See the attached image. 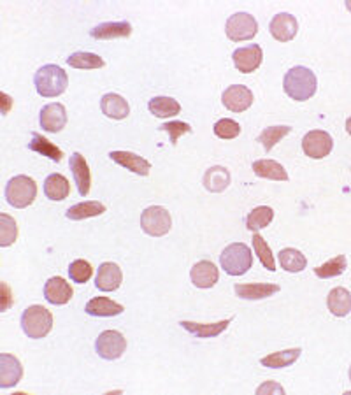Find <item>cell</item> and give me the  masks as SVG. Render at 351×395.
<instances>
[{
    "label": "cell",
    "instance_id": "39",
    "mask_svg": "<svg viewBox=\"0 0 351 395\" xmlns=\"http://www.w3.org/2000/svg\"><path fill=\"white\" fill-rule=\"evenodd\" d=\"M18 225L14 218H11L6 213H0V246L7 248L16 241Z\"/></svg>",
    "mask_w": 351,
    "mask_h": 395
},
{
    "label": "cell",
    "instance_id": "13",
    "mask_svg": "<svg viewBox=\"0 0 351 395\" xmlns=\"http://www.w3.org/2000/svg\"><path fill=\"white\" fill-rule=\"evenodd\" d=\"M39 122H41L42 130L56 134V132L65 129L67 109L63 108V104H58V102H53V104L44 106V108L41 109Z\"/></svg>",
    "mask_w": 351,
    "mask_h": 395
},
{
    "label": "cell",
    "instance_id": "21",
    "mask_svg": "<svg viewBox=\"0 0 351 395\" xmlns=\"http://www.w3.org/2000/svg\"><path fill=\"white\" fill-rule=\"evenodd\" d=\"M237 297L244 299V301H262V299L272 297L278 294L281 288L279 284L272 283H248V284H236L234 287Z\"/></svg>",
    "mask_w": 351,
    "mask_h": 395
},
{
    "label": "cell",
    "instance_id": "5",
    "mask_svg": "<svg viewBox=\"0 0 351 395\" xmlns=\"http://www.w3.org/2000/svg\"><path fill=\"white\" fill-rule=\"evenodd\" d=\"M37 197V184L28 176H14L6 184V199L13 208L25 209Z\"/></svg>",
    "mask_w": 351,
    "mask_h": 395
},
{
    "label": "cell",
    "instance_id": "26",
    "mask_svg": "<svg viewBox=\"0 0 351 395\" xmlns=\"http://www.w3.org/2000/svg\"><path fill=\"white\" fill-rule=\"evenodd\" d=\"M202 183H204L205 190L212 192V194H219V192L226 190L230 184L229 169H225V167L222 165L211 167V169L205 170Z\"/></svg>",
    "mask_w": 351,
    "mask_h": 395
},
{
    "label": "cell",
    "instance_id": "45",
    "mask_svg": "<svg viewBox=\"0 0 351 395\" xmlns=\"http://www.w3.org/2000/svg\"><path fill=\"white\" fill-rule=\"evenodd\" d=\"M346 132H348V134L351 135V116L348 120H346Z\"/></svg>",
    "mask_w": 351,
    "mask_h": 395
},
{
    "label": "cell",
    "instance_id": "44",
    "mask_svg": "<svg viewBox=\"0 0 351 395\" xmlns=\"http://www.w3.org/2000/svg\"><path fill=\"white\" fill-rule=\"evenodd\" d=\"M2 290H4V306H2V311H6V309L11 306V291H9V287H7L6 283H2Z\"/></svg>",
    "mask_w": 351,
    "mask_h": 395
},
{
    "label": "cell",
    "instance_id": "7",
    "mask_svg": "<svg viewBox=\"0 0 351 395\" xmlns=\"http://www.w3.org/2000/svg\"><path fill=\"white\" fill-rule=\"evenodd\" d=\"M258 21L250 13H236L226 20L225 34L230 41H250L257 35Z\"/></svg>",
    "mask_w": 351,
    "mask_h": 395
},
{
    "label": "cell",
    "instance_id": "24",
    "mask_svg": "<svg viewBox=\"0 0 351 395\" xmlns=\"http://www.w3.org/2000/svg\"><path fill=\"white\" fill-rule=\"evenodd\" d=\"M84 311L90 316H102V318H108V316H118L125 311L122 304L111 301L109 297H95L84 306Z\"/></svg>",
    "mask_w": 351,
    "mask_h": 395
},
{
    "label": "cell",
    "instance_id": "2",
    "mask_svg": "<svg viewBox=\"0 0 351 395\" xmlns=\"http://www.w3.org/2000/svg\"><path fill=\"white\" fill-rule=\"evenodd\" d=\"M34 83L37 94L42 97H58L69 87V77L62 67L49 63V65H42L35 73Z\"/></svg>",
    "mask_w": 351,
    "mask_h": 395
},
{
    "label": "cell",
    "instance_id": "28",
    "mask_svg": "<svg viewBox=\"0 0 351 395\" xmlns=\"http://www.w3.org/2000/svg\"><path fill=\"white\" fill-rule=\"evenodd\" d=\"M44 194L49 201H63L70 194L69 180L62 174H49L44 181Z\"/></svg>",
    "mask_w": 351,
    "mask_h": 395
},
{
    "label": "cell",
    "instance_id": "32",
    "mask_svg": "<svg viewBox=\"0 0 351 395\" xmlns=\"http://www.w3.org/2000/svg\"><path fill=\"white\" fill-rule=\"evenodd\" d=\"M148 109L157 118H171V116L179 115L181 106L172 97H153L148 104Z\"/></svg>",
    "mask_w": 351,
    "mask_h": 395
},
{
    "label": "cell",
    "instance_id": "14",
    "mask_svg": "<svg viewBox=\"0 0 351 395\" xmlns=\"http://www.w3.org/2000/svg\"><path fill=\"white\" fill-rule=\"evenodd\" d=\"M23 378V368L16 357L9 353L0 355V389H11Z\"/></svg>",
    "mask_w": 351,
    "mask_h": 395
},
{
    "label": "cell",
    "instance_id": "9",
    "mask_svg": "<svg viewBox=\"0 0 351 395\" xmlns=\"http://www.w3.org/2000/svg\"><path fill=\"white\" fill-rule=\"evenodd\" d=\"M332 148H334V139L325 130H311L302 139V149L309 158H325L331 155Z\"/></svg>",
    "mask_w": 351,
    "mask_h": 395
},
{
    "label": "cell",
    "instance_id": "27",
    "mask_svg": "<svg viewBox=\"0 0 351 395\" xmlns=\"http://www.w3.org/2000/svg\"><path fill=\"white\" fill-rule=\"evenodd\" d=\"M253 173L258 177H264V180H272V181H286L288 180V173H286L285 167L281 165L276 160H257L253 162Z\"/></svg>",
    "mask_w": 351,
    "mask_h": 395
},
{
    "label": "cell",
    "instance_id": "37",
    "mask_svg": "<svg viewBox=\"0 0 351 395\" xmlns=\"http://www.w3.org/2000/svg\"><path fill=\"white\" fill-rule=\"evenodd\" d=\"M292 132V127L288 125H276V127H267V129L262 130V134L258 135V142H262L265 151H271L283 137Z\"/></svg>",
    "mask_w": 351,
    "mask_h": 395
},
{
    "label": "cell",
    "instance_id": "47",
    "mask_svg": "<svg viewBox=\"0 0 351 395\" xmlns=\"http://www.w3.org/2000/svg\"><path fill=\"white\" fill-rule=\"evenodd\" d=\"M350 380H351V368H350Z\"/></svg>",
    "mask_w": 351,
    "mask_h": 395
},
{
    "label": "cell",
    "instance_id": "25",
    "mask_svg": "<svg viewBox=\"0 0 351 395\" xmlns=\"http://www.w3.org/2000/svg\"><path fill=\"white\" fill-rule=\"evenodd\" d=\"M327 308L334 316L345 318L351 311V294L343 287L334 288L327 297Z\"/></svg>",
    "mask_w": 351,
    "mask_h": 395
},
{
    "label": "cell",
    "instance_id": "29",
    "mask_svg": "<svg viewBox=\"0 0 351 395\" xmlns=\"http://www.w3.org/2000/svg\"><path fill=\"white\" fill-rule=\"evenodd\" d=\"M102 213H106V206L102 204V202L88 201V202H79V204L67 209L65 216L69 220H72V222H81V220L101 216Z\"/></svg>",
    "mask_w": 351,
    "mask_h": 395
},
{
    "label": "cell",
    "instance_id": "12",
    "mask_svg": "<svg viewBox=\"0 0 351 395\" xmlns=\"http://www.w3.org/2000/svg\"><path fill=\"white\" fill-rule=\"evenodd\" d=\"M269 30L276 41L288 42L295 39L297 32H299V23H297L295 16H292L290 13H279L271 20Z\"/></svg>",
    "mask_w": 351,
    "mask_h": 395
},
{
    "label": "cell",
    "instance_id": "35",
    "mask_svg": "<svg viewBox=\"0 0 351 395\" xmlns=\"http://www.w3.org/2000/svg\"><path fill=\"white\" fill-rule=\"evenodd\" d=\"M346 267H348V258H346V255H338V257L325 262L324 265L314 267V274H317L318 277H321V280H331V277L341 276L346 270Z\"/></svg>",
    "mask_w": 351,
    "mask_h": 395
},
{
    "label": "cell",
    "instance_id": "38",
    "mask_svg": "<svg viewBox=\"0 0 351 395\" xmlns=\"http://www.w3.org/2000/svg\"><path fill=\"white\" fill-rule=\"evenodd\" d=\"M253 250H255V253L258 255V261L262 262V265H264L267 270H271V272H274L276 270L274 255H272L267 241H265L260 234H255L253 236Z\"/></svg>",
    "mask_w": 351,
    "mask_h": 395
},
{
    "label": "cell",
    "instance_id": "6",
    "mask_svg": "<svg viewBox=\"0 0 351 395\" xmlns=\"http://www.w3.org/2000/svg\"><path fill=\"white\" fill-rule=\"evenodd\" d=\"M141 227H143V230L148 236H165V234H169V230H171L172 227L171 213L165 208H162V206L146 208L143 211V215H141Z\"/></svg>",
    "mask_w": 351,
    "mask_h": 395
},
{
    "label": "cell",
    "instance_id": "22",
    "mask_svg": "<svg viewBox=\"0 0 351 395\" xmlns=\"http://www.w3.org/2000/svg\"><path fill=\"white\" fill-rule=\"evenodd\" d=\"M232 318L222 320V322L216 323H197V322H188V320H183L179 322V325L183 327L184 330L191 334L195 337H200V339H211V337L219 336L223 330H226V327L230 325Z\"/></svg>",
    "mask_w": 351,
    "mask_h": 395
},
{
    "label": "cell",
    "instance_id": "4",
    "mask_svg": "<svg viewBox=\"0 0 351 395\" xmlns=\"http://www.w3.org/2000/svg\"><path fill=\"white\" fill-rule=\"evenodd\" d=\"M219 263L230 276H243L253 267V255L244 243H234L222 251Z\"/></svg>",
    "mask_w": 351,
    "mask_h": 395
},
{
    "label": "cell",
    "instance_id": "43",
    "mask_svg": "<svg viewBox=\"0 0 351 395\" xmlns=\"http://www.w3.org/2000/svg\"><path fill=\"white\" fill-rule=\"evenodd\" d=\"M271 395V394H279V395H283L285 394V389H283L281 385H278L276 382H265L264 385H260L257 389V395Z\"/></svg>",
    "mask_w": 351,
    "mask_h": 395
},
{
    "label": "cell",
    "instance_id": "31",
    "mask_svg": "<svg viewBox=\"0 0 351 395\" xmlns=\"http://www.w3.org/2000/svg\"><path fill=\"white\" fill-rule=\"evenodd\" d=\"M28 149H32V151L39 153V155L42 156H48V158L53 160V162H60L63 156V151L58 148V146H55L51 141L42 137V135L37 134V132L32 134V141L28 142Z\"/></svg>",
    "mask_w": 351,
    "mask_h": 395
},
{
    "label": "cell",
    "instance_id": "23",
    "mask_svg": "<svg viewBox=\"0 0 351 395\" xmlns=\"http://www.w3.org/2000/svg\"><path fill=\"white\" fill-rule=\"evenodd\" d=\"M101 109L108 118L125 120L129 116V102L118 94H106L101 101Z\"/></svg>",
    "mask_w": 351,
    "mask_h": 395
},
{
    "label": "cell",
    "instance_id": "1",
    "mask_svg": "<svg viewBox=\"0 0 351 395\" xmlns=\"http://www.w3.org/2000/svg\"><path fill=\"white\" fill-rule=\"evenodd\" d=\"M283 88H285V94L290 99L297 102H304L309 101L317 94L318 81L313 70L307 69V67L297 65L286 73L285 80H283Z\"/></svg>",
    "mask_w": 351,
    "mask_h": 395
},
{
    "label": "cell",
    "instance_id": "20",
    "mask_svg": "<svg viewBox=\"0 0 351 395\" xmlns=\"http://www.w3.org/2000/svg\"><path fill=\"white\" fill-rule=\"evenodd\" d=\"M191 283L197 288H212L219 280L218 267L209 261H200L191 267Z\"/></svg>",
    "mask_w": 351,
    "mask_h": 395
},
{
    "label": "cell",
    "instance_id": "18",
    "mask_svg": "<svg viewBox=\"0 0 351 395\" xmlns=\"http://www.w3.org/2000/svg\"><path fill=\"white\" fill-rule=\"evenodd\" d=\"M109 158L118 163V165L129 169L130 173L139 174V176H148L151 170V163L146 158H143V156L132 151H111L109 153Z\"/></svg>",
    "mask_w": 351,
    "mask_h": 395
},
{
    "label": "cell",
    "instance_id": "40",
    "mask_svg": "<svg viewBox=\"0 0 351 395\" xmlns=\"http://www.w3.org/2000/svg\"><path fill=\"white\" fill-rule=\"evenodd\" d=\"M91 274H94V267H91V263L87 261H81L79 258V261H74L69 265L70 280L77 284L87 283V281L91 277Z\"/></svg>",
    "mask_w": 351,
    "mask_h": 395
},
{
    "label": "cell",
    "instance_id": "42",
    "mask_svg": "<svg viewBox=\"0 0 351 395\" xmlns=\"http://www.w3.org/2000/svg\"><path fill=\"white\" fill-rule=\"evenodd\" d=\"M160 130L167 132L169 135H171V142L172 144H177V139L181 137L183 134H190L191 132V127L188 125V123H183V122H167L164 123V125L160 127Z\"/></svg>",
    "mask_w": 351,
    "mask_h": 395
},
{
    "label": "cell",
    "instance_id": "46",
    "mask_svg": "<svg viewBox=\"0 0 351 395\" xmlns=\"http://www.w3.org/2000/svg\"><path fill=\"white\" fill-rule=\"evenodd\" d=\"M346 9L351 11V0H348V2H346Z\"/></svg>",
    "mask_w": 351,
    "mask_h": 395
},
{
    "label": "cell",
    "instance_id": "17",
    "mask_svg": "<svg viewBox=\"0 0 351 395\" xmlns=\"http://www.w3.org/2000/svg\"><path fill=\"white\" fill-rule=\"evenodd\" d=\"M123 283V272L116 263L104 262L98 267L97 277H95V287L102 291H115L118 290L120 284Z\"/></svg>",
    "mask_w": 351,
    "mask_h": 395
},
{
    "label": "cell",
    "instance_id": "16",
    "mask_svg": "<svg viewBox=\"0 0 351 395\" xmlns=\"http://www.w3.org/2000/svg\"><path fill=\"white\" fill-rule=\"evenodd\" d=\"M74 291L70 288V284L67 283L63 277L55 276V277H49L44 284V297L49 304H55V306H63L72 299Z\"/></svg>",
    "mask_w": 351,
    "mask_h": 395
},
{
    "label": "cell",
    "instance_id": "33",
    "mask_svg": "<svg viewBox=\"0 0 351 395\" xmlns=\"http://www.w3.org/2000/svg\"><path fill=\"white\" fill-rule=\"evenodd\" d=\"M279 263L286 272H302L306 269L307 261L302 251L295 250V248H285L279 251Z\"/></svg>",
    "mask_w": 351,
    "mask_h": 395
},
{
    "label": "cell",
    "instance_id": "41",
    "mask_svg": "<svg viewBox=\"0 0 351 395\" xmlns=\"http://www.w3.org/2000/svg\"><path fill=\"white\" fill-rule=\"evenodd\" d=\"M212 130H215L216 137L219 139H236L237 135L241 134V125L236 122V120L223 118L215 123Z\"/></svg>",
    "mask_w": 351,
    "mask_h": 395
},
{
    "label": "cell",
    "instance_id": "34",
    "mask_svg": "<svg viewBox=\"0 0 351 395\" xmlns=\"http://www.w3.org/2000/svg\"><path fill=\"white\" fill-rule=\"evenodd\" d=\"M272 220H274V211H272V208H269V206H258V208H255L253 211L248 215L246 227L251 232H258V230L265 229Z\"/></svg>",
    "mask_w": 351,
    "mask_h": 395
},
{
    "label": "cell",
    "instance_id": "19",
    "mask_svg": "<svg viewBox=\"0 0 351 395\" xmlns=\"http://www.w3.org/2000/svg\"><path fill=\"white\" fill-rule=\"evenodd\" d=\"M132 34V25L129 21H108L91 28L90 35L98 41H111V39H125Z\"/></svg>",
    "mask_w": 351,
    "mask_h": 395
},
{
    "label": "cell",
    "instance_id": "8",
    "mask_svg": "<svg viewBox=\"0 0 351 395\" xmlns=\"http://www.w3.org/2000/svg\"><path fill=\"white\" fill-rule=\"evenodd\" d=\"M95 350L104 360H116L127 350V339L118 330H104L95 341Z\"/></svg>",
    "mask_w": 351,
    "mask_h": 395
},
{
    "label": "cell",
    "instance_id": "15",
    "mask_svg": "<svg viewBox=\"0 0 351 395\" xmlns=\"http://www.w3.org/2000/svg\"><path fill=\"white\" fill-rule=\"evenodd\" d=\"M70 170H72L74 181L77 184V192H79L81 197H87L90 194V187H91V174H90V167H88L87 160L81 153H72L70 155V162H69Z\"/></svg>",
    "mask_w": 351,
    "mask_h": 395
},
{
    "label": "cell",
    "instance_id": "10",
    "mask_svg": "<svg viewBox=\"0 0 351 395\" xmlns=\"http://www.w3.org/2000/svg\"><path fill=\"white\" fill-rule=\"evenodd\" d=\"M222 102L229 111L244 113L253 104V92L244 84H232L223 92Z\"/></svg>",
    "mask_w": 351,
    "mask_h": 395
},
{
    "label": "cell",
    "instance_id": "30",
    "mask_svg": "<svg viewBox=\"0 0 351 395\" xmlns=\"http://www.w3.org/2000/svg\"><path fill=\"white\" fill-rule=\"evenodd\" d=\"M302 350L300 348H290V350H283V351H276V353L267 355L260 360V364L264 368H271V369H283L288 368V365L295 364L297 358L300 357Z\"/></svg>",
    "mask_w": 351,
    "mask_h": 395
},
{
    "label": "cell",
    "instance_id": "3",
    "mask_svg": "<svg viewBox=\"0 0 351 395\" xmlns=\"http://www.w3.org/2000/svg\"><path fill=\"white\" fill-rule=\"evenodd\" d=\"M21 329L30 339H42L53 329V315L42 306H30L21 315Z\"/></svg>",
    "mask_w": 351,
    "mask_h": 395
},
{
    "label": "cell",
    "instance_id": "36",
    "mask_svg": "<svg viewBox=\"0 0 351 395\" xmlns=\"http://www.w3.org/2000/svg\"><path fill=\"white\" fill-rule=\"evenodd\" d=\"M67 63H69L72 69H102L106 65L104 58H101L95 53H88V51H77L74 55H70L67 58Z\"/></svg>",
    "mask_w": 351,
    "mask_h": 395
},
{
    "label": "cell",
    "instance_id": "11",
    "mask_svg": "<svg viewBox=\"0 0 351 395\" xmlns=\"http://www.w3.org/2000/svg\"><path fill=\"white\" fill-rule=\"evenodd\" d=\"M234 65L239 73L250 74L255 73L258 67L262 65V60H264V51L258 44H248L244 48H239L234 51L232 55Z\"/></svg>",
    "mask_w": 351,
    "mask_h": 395
}]
</instances>
